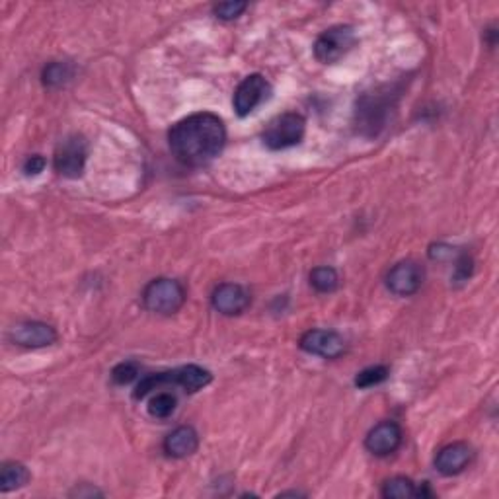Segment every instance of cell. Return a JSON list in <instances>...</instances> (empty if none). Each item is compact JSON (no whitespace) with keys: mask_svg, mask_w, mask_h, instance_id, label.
Wrapping results in <instances>:
<instances>
[{"mask_svg":"<svg viewBox=\"0 0 499 499\" xmlns=\"http://www.w3.org/2000/svg\"><path fill=\"white\" fill-rule=\"evenodd\" d=\"M310 285L315 287L318 293H334V290L339 287V275L334 267L320 266L316 269H312Z\"/></svg>","mask_w":499,"mask_h":499,"instance_id":"obj_16","label":"cell"},{"mask_svg":"<svg viewBox=\"0 0 499 499\" xmlns=\"http://www.w3.org/2000/svg\"><path fill=\"white\" fill-rule=\"evenodd\" d=\"M472 446L462 441H456L443 446V449L435 456V468L437 472L443 476H456L461 474L464 468L472 462Z\"/></svg>","mask_w":499,"mask_h":499,"instance_id":"obj_13","label":"cell"},{"mask_svg":"<svg viewBox=\"0 0 499 499\" xmlns=\"http://www.w3.org/2000/svg\"><path fill=\"white\" fill-rule=\"evenodd\" d=\"M88 159V143L82 135H70L65 141L59 143L55 151V170L62 178L77 180L85 172Z\"/></svg>","mask_w":499,"mask_h":499,"instance_id":"obj_6","label":"cell"},{"mask_svg":"<svg viewBox=\"0 0 499 499\" xmlns=\"http://www.w3.org/2000/svg\"><path fill=\"white\" fill-rule=\"evenodd\" d=\"M185 289L176 279L159 277L152 279L143 290V305L154 315L170 316L178 312L185 303Z\"/></svg>","mask_w":499,"mask_h":499,"instance_id":"obj_3","label":"cell"},{"mask_svg":"<svg viewBox=\"0 0 499 499\" xmlns=\"http://www.w3.org/2000/svg\"><path fill=\"white\" fill-rule=\"evenodd\" d=\"M29 482V470L22 462H4L0 468V492L8 494L20 490Z\"/></svg>","mask_w":499,"mask_h":499,"instance_id":"obj_15","label":"cell"},{"mask_svg":"<svg viewBox=\"0 0 499 499\" xmlns=\"http://www.w3.org/2000/svg\"><path fill=\"white\" fill-rule=\"evenodd\" d=\"M307 133V121L300 113L287 111L267 123L262 133V141L269 151H285L303 141Z\"/></svg>","mask_w":499,"mask_h":499,"instance_id":"obj_4","label":"cell"},{"mask_svg":"<svg viewBox=\"0 0 499 499\" xmlns=\"http://www.w3.org/2000/svg\"><path fill=\"white\" fill-rule=\"evenodd\" d=\"M425 269L418 262L405 259V262L397 264L387 274V287L397 297H410L421 289Z\"/></svg>","mask_w":499,"mask_h":499,"instance_id":"obj_8","label":"cell"},{"mask_svg":"<svg viewBox=\"0 0 499 499\" xmlns=\"http://www.w3.org/2000/svg\"><path fill=\"white\" fill-rule=\"evenodd\" d=\"M300 349L316 357L338 359L346 353V339L334 330H308L300 338Z\"/></svg>","mask_w":499,"mask_h":499,"instance_id":"obj_10","label":"cell"},{"mask_svg":"<svg viewBox=\"0 0 499 499\" xmlns=\"http://www.w3.org/2000/svg\"><path fill=\"white\" fill-rule=\"evenodd\" d=\"M429 256H431L433 259H439V262H443V259H446V258H451V256H453V248H451V246H445V244L431 246V250H429Z\"/></svg>","mask_w":499,"mask_h":499,"instance_id":"obj_25","label":"cell"},{"mask_svg":"<svg viewBox=\"0 0 499 499\" xmlns=\"http://www.w3.org/2000/svg\"><path fill=\"white\" fill-rule=\"evenodd\" d=\"M248 8V3H221L213 8V12L218 20H225V22H231V20L241 18Z\"/></svg>","mask_w":499,"mask_h":499,"instance_id":"obj_22","label":"cell"},{"mask_svg":"<svg viewBox=\"0 0 499 499\" xmlns=\"http://www.w3.org/2000/svg\"><path fill=\"white\" fill-rule=\"evenodd\" d=\"M213 380V374L200 367V365H185L180 369L174 371H166V372H159V374H149V377L141 379V382L137 384V389L133 392L135 400H143L147 398L152 390H159L164 384H176V387L184 389L185 392H197L205 389L207 384Z\"/></svg>","mask_w":499,"mask_h":499,"instance_id":"obj_2","label":"cell"},{"mask_svg":"<svg viewBox=\"0 0 499 499\" xmlns=\"http://www.w3.org/2000/svg\"><path fill=\"white\" fill-rule=\"evenodd\" d=\"M225 143V123L209 111L192 113L176 123L168 133V144L176 160L192 168L213 162L223 152Z\"/></svg>","mask_w":499,"mask_h":499,"instance_id":"obj_1","label":"cell"},{"mask_svg":"<svg viewBox=\"0 0 499 499\" xmlns=\"http://www.w3.org/2000/svg\"><path fill=\"white\" fill-rule=\"evenodd\" d=\"M200 449V435L192 425H180L164 439V453L172 459H187Z\"/></svg>","mask_w":499,"mask_h":499,"instance_id":"obj_14","label":"cell"},{"mask_svg":"<svg viewBox=\"0 0 499 499\" xmlns=\"http://www.w3.org/2000/svg\"><path fill=\"white\" fill-rule=\"evenodd\" d=\"M269 92H272V86H269V82L266 80L264 75L254 72V75L246 77L234 92V100H233L234 111L241 118L250 116L259 103H264L269 98Z\"/></svg>","mask_w":499,"mask_h":499,"instance_id":"obj_7","label":"cell"},{"mask_svg":"<svg viewBox=\"0 0 499 499\" xmlns=\"http://www.w3.org/2000/svg\"><path fill=\"white\" fill-rule=\"evenodd\" d=\"M389 367L384 365H374V367H367L363 369L361 372H357L356 377V387L357 389H371V387H377V384L384 382L389 379Z\"/></svg>","mask_w":499,"mask_h":499,"instance_id":"obj_20","label":"cell"},{"mask_svg":"<svg viewBox=\"0 0 499 499\" xmlns=\"http://www.w3.org/2000/svg\"><path fill=\"white\" fill-rule=\"evenodd\" d=\"M415 494H418V487L405 476H394L382 486V495L389 499H408L415 497Z\"/></svg>","mask_w":499,"mask_h":499,"instance_id":"obj_17","label":"cell"},{"mask_svg":"<svg viewBox=\"0 0 499 499\" xmlns=\"http://www.w3.org/2000/svg\"><path fill=\"white\" fill-rule=\"evenodd\" d=\"M454 283H464V281L470 279L472 275V269H474V262H472V258L468 256V254H461L459 258H456V262H454Z\"/></svg>","mask_w":499,"mask_h":499,"instance_id":"obj_23","label":"cell"},{"mask_svg":"<svg viewBox=\"0 0 499 499\" xmlns=\"http://www.w3.org/2000/svg\"><path fill=\"white\" fill-rule=\"evenodd\" d=\"M45 159L44 156H39V154H34V156H29V159L26 160L24 164V174L26 176H37L45 170Z\"/></svg>","mask_w":499,"mask_h":499,"instance_id":"obj_24","label":"cell"},{"mask_svg":"<svg viewBox=\"0 0 499 499\" xmlns=\"http://www.w3.org/2000/svg\"><path fill=\"white\" fill-rule=\"evenodd\" d=\"M8 338L20 348L37 349V348L53 346L59 336H57V330L53 326L45 324V322L28 320V322H20V324H16L12 330H10Z\"/></svg>","mask_w":499,"mask_h":499,"instance_id":"obj_9","label":"cell"},{"mask_svg":"<svg viewBox=\"0 0 499 499\" xmlns=\"http://www.w3.org/2000/svg\"><path fill=\"white\" fill-rule=\"evenodd\" d=\"M139 363L135 361H123L119 365L113 367L111 371V380L113 384H118V387H127L135 379L139 377Z\"/></svg>","mask_w":499,"mask_h":499,"instance_id":"obj_21","label":"cell"},{"mask_svg":"<svg viewBox=\"0 0 499 499\" xmlns=\"http://www.w3.org/2000/svg\"><path fill=\"white\" fill-rule=\"evenodd\" d=\"M357 45V34L351 26H334L320 34L315 44V57L324 65H334Z\"/></svg>","mask_w":499,"mask_h":499,"instance_id":"obj_5","label":"cell"},{"mask_svg":"<svg viewBox=\"0 0 499 499\" xmlns=\"http://www.w3.org/2000/svg\"><path fill=\"white\" fill-rule=\"evenodd\" d=\"M176 410V397L170 392H159L149 402V413L156 420L170 418Z\"/></svg>","mask_w":499,"mask_h":499,"instance_id":"obj_19","label":"cell"},{"mask_svg":"<svg viewBox=\"0 0 499 499\" xmlns=\"http://www.w3.org/2000/svg\"><path fill=\"white\" fill-rule=\"evenodd\" d=\"M248 289L238 283H221L211 295V305L225 316H238L250 307Z\"/></svg>","mask_w":499,"mask_h":499,"instance_id":"obj_12","label":"cell"},{"mask_svg":"<svg viewBox=\"0 0 499 499\" xmlns=\"http://www.w3.org/2000/svg\"><path fill=\"white\" fill-rule=\"evenodd\" d=\"M75 77V67L70 62H51L44 69V85L47 86H62Z\"/></svg>","mask_w":499,"mask_h":499,"instance_id":"obj_18","label":"cell"},{"mask_svg":"<svg viewBox=\"0 0 499 499\" xmlns=\"http://www.w3.org/2000/svg\"><path fill=\"white\" fill-rule=\"evenodd\" d=\"M404 433L397 421H380L367 433L365 446L374 456H389L400 449Z\"/></svg>","mask_w":499,"mask_h":499,"instance_id":"obj_11","label":"cell"}]
</instances>
